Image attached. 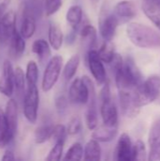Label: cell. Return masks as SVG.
I'll use <instances>...</instances> for the list:
<instances>
[{"instance_id":"cell-27","label":"cell","mask_w":160,"mask_h":161,"mask_svg":"<svg viewBox=\"0 0 160 161\" xmlns=\"http://www.w3.org/2000/svg\"><path fill=\"white\" fill-rule=\"evenodd\" d=\"M54 125H41L36 128L34 133V139L36 143L41 144L46 142L52 138Z\"/></svg>"},{"instance_id":"cell-39","label":"cell","mask_w":160,"mask_h":161,"mask_svg":"<svg viewBox=\"0 0 160 161\" xmlns=\"http://www.w3.org/2000/svg\"><path fill=\"white\" fill-rule=\"evenodd\" d=\"M15 159V157H14V154L10 151V150H7L4 154V156L2 157V160L4 161H10L14 160Z\"/></svg>"},{"instance_id":"cell-20","label":"cell","mask_w":160,"mask_h":161,"mask_svg":"<svg viewBox=\"0 0 160 161\" xmlns=\"http://www.w3.org/2000/svg\"><path fill=\"white\" fill-rule=\"evenodd\" d=\"M32 52L37 55L39 61L43 63L47 61L51 56L50 44L43 39L36 40L32 44Z\"/></svg>"},{"instance_id":"cell-35","label":"cell","mask_w":160,"mask_h":161,"mask_svg":"<svg viewBox=\"0 0 160 161\" xmlns=\"http://www.w3.org/2000/svg\"><path fill=\"white\" fill-rule=\"evenodd\" d=\"M67 129L63 125H54L53 128V133H52V138L55 142H59V141H65V138L67 136Z\"/></svg>"},{"instance_id":"cell-4","label":"cell","mask_w":160,"mask_h":161,"mask_svg":"<svg viewBox=\"0 0 160 161\" xmlns=\"http://www.w3.org/2000/svg\"><path fill=\"white\" fill-rule=\"evenodd\" d=\"M62 64L63 58L59 55H56L48 60L41 80V88L43 92H47L54 88L61 73Z\"/></svg>"},{"instance_id":"cell-31","label":"cell","mask_w":160,"mask_h":161,"mask_svg":"<svg viewBox=\"0 0 160 161\" xmlns=\"http://www.w3.org/2000/svg\"><path fill=\"white\" fill-rule=\"evenodd\" d=\"M147 159V150L145 143L139 140L133 144V160L144 161Z\"/></svg>"},{"instance_id":"cell-13","label":"cell","mask_w":160,"mask_h":161,"mask_svg":"<svg viewBox=\"0 0 160 161\" xmlns=\"http://www.w3.org/2000/svg\"><path fill=\"white\" fill-rule=\"evenodd\" d=\"M115 159L118 161H133V143L127 133H123L115 149Z\"/></svg>"},{"instance_id":"cell-37","label":"cell","mask_w":160,"mask_h":161,"mask_svg":"<svg viewBox=\"0 0 160 161\" xmlns=\"http://www.w3.org/2000/svg\"><path fill=\"white\" fill-rule=\"evenodd\" d=\"M68 101H69V99L66 96H64V95H59V96H58L56 98L55 106H56L57 110L59 113H63L66 110L67 106H68Z\"/></svg>"},{"instance_id":"cell-10","label":"cell","mask_w":160,"mask_h":161,"mask_svg":"<svg viewBox=\"0 0 160 161\" xmlns=\"http://www.w3.org/2000/svg\"><path fill=\"white\" fill-rule=\"evenodd\" d=\"M69 101L73 104L85 105L89 101V89L83 78L76 77L69 89Z\"/></svg>"},{"instance_id":"cell-38","label":"cell","mask_w":160,"mask_h":161,"mask_svg":"<svg viewBox=\"0 0 160 161\" xmlns=\"http://www.w3.org/2000/svg\"><path fill=\"white\" fill-rule=\"evenodd\" d=\"M9 3H10V0H3L0 3V19L2 18L3 14L7 11V8H8Z\"/></svg>"},{"instance_id":"cell-21","label":"cell","mask_w":160,"mask_h":161,"mask_svg":"<svg viewBox=\"0 0 160 161\" xmlns=\"http://www.w3.org/2000/svg\"><path fill=\"white\" fill-rule=\"evenodd\" d=\"M48 40L49 44L54 50H59L61 48L63 42V33L60 26L56 24L52 23L48 29Z\"/></svg>"},{"instance_id":"cell-23","label":"cell","mask_w":160,"mask_h":161,"mask_svg":"<svg viewBox=\"0 0 160 161\" xmlns=\"http://www.w3.org/2000/svg\"><path fill=\"white\" fill-rule=\"evenodd\" d=\"M83 19V9L78 5L70 7L66 12V20L72 25L73 29H75Z\"/></svg>"},{"instance_id":"cell-8","label":"cell","mask_w":160,"mask_h":161,"mask_svg":"<svg viewBox=\"0 0 160 161\" xmlns=\"http://www.w3.org/2000/svg\"><path fill=\"white\" fill-rule=\"evenodd\" d=\"M136 91L121 90L119 91V99L122 112L128 118L136 117L141 110V108L137 105L135 98Z\"/></svg>"},{"instance_id":"cell-1","label":"cell","mask_w":160,"mask_h":161,"mask_svg":"<svg viewBox=\"0 0 160 161\" xmlns=\"http://www.w3.org/2000/svg\"><path fill=\"white\" fill-rule=\"evenodd\" d=\"M126 35L130 42L137 47L144 49L160 47V33L144 24L137 22L128 24Z\"/></svg>"},{"instance_id":"cell-22","label":"cell","mask_w":160,"mask_h":161,"mask_svg":"<svg viewBox=\"0 0 160 161\" xmlns=\"http://www.w3.org/2000/svg\"><path fill=\"white\" fill-rule=\"evenodd\" d=\"M101 147L99 142L91 139L90 140L84 149V159L85 160H100L101 159Z\"/></svg>"},{"instance_id":"cell-24","label":"cell","mask_w":160,"mask_h":161,"mask_svg":"<svg viewBox=\"0 0 160 161\" xmlns=\"http://www.w3.org/2000/svg\"><path fill=\"white\" fill-rule=\"evenodd\" d=\"M13 136L10 134L4 111L0 108V148H4L7 146L12 140Z\"/></svg>"},{"instance_id":"cell-16","label":"cell","mask_w":160,"mask_h":161,"mask_svg":"<svg viewBox=\"0 0 160 161\" xmlns=\"http://www.w3.org/2000/svg\"><path fill=\"white\" fill-rule=\"evenodd\" d=\"M142 11L160 30V0H142Z\"/></svg>"},{"instance_id":"cell-19","label":"cell","mask_w":160,"mask_h":161,"mask_svg":"<svg viewBox=\"0 0 160 161\" xmlns=\"http://www.w3.org/2000/svg\"><path fill=\"white\" fill-rule=\"evenodd\" d=\"M91 138L99 142H111L118 133V126H108L103 125L100 127L93 129Z\"/></svg>"},{"instance_id":"cell-11","label":"cell","mask_w":160,"mask_h":161,"mask_svg":"<svg viewBox=\"0 0 160 161\" xmlns=\"http://www.w3.org/2000/svg\"><path fill=\"white\" fill-rule=\"evenodd\" d=\"M74 30L75 32H79L81 36V43L83 47L87 50V52L91 49H94L97 41V31L95 27L89 23L88 20L84 21L82 19L79 25Z\"/></svg>"},{"instance_id":"cell-7","label":"cell","mask_w":160,"mask_h":161,"mask_svg":"<svg viewBox=\"0 0 160 161\" xmlns=\"http://www.w3.org/2000/svg\"><path fill=\"white\" fill-rule=\"evenodd\" d=\"M86 59L90 71L96 83L98 85H103L105 82H107V72L104 66V62L101 60L98 55V51L96 49H91L88 51L86 55Z\"/></svg>"},{"instance_id":"cell-34","label":"cell","mask_w":160,"mask_h":161,"mask_svg":"<svg viewBox=\"0 0 160 161\" xmlns=\"http://www.w3.org/2000/svg\"><path fill=\"white\" fill-rule=\"evenodd\" d=\"M149 144H160V118L157 119L152 125L149 133Z\"/></svg>"},{"instance_id":"cell-40","label":"cell","mask_w":160,"mask_h":161,"mask_svg":"<svg viewBox=\"0 0 160 161\" xmlns=\"http://www.w3.org/2000/svg\"><path fill=\"white\" fill-rule=\"evenodd\" d=\"M91 1H92V2H94V3H96V2H97L98 0H91Z\"/></svg>"},{"instance_id":"cell-18","label":"cell","mask_w":160,"mask_h":161,"mask_svg":"<svg viewBox=\"0 0 160 161\" xmlns=\"http://www.w3.org/2000/svg\"><path fill=\"white\" fill-rule=\"evenodd\" d=\"M25 50V41L20 32L15 29L10 40H9V49L8 55L11 59H18L22 57Z\"/></svg>"},{"instance_id":"cell-3","label":"cell","mask_w":160,"mask_h":161,"mask_svg":"<svg viewBox=\"0 0 160 161\" xmlns=\"http://www.w3.org/2000/svg\"><path fill=\"white\" fill-rule=\"evenodd\" d=\"M100 113L103 120V124L108 126H118V110L115 103L112 100L110 88L108 82L103 84V88L99 94Z\"/></svg>"},{"instance_id":"cell-14","label":"cell","mask_w":160,"mask_h":161,"mask_svg":"<svg viewBox=\"0 0 160 161\" xmlns=\"http://www.w3.org/2000/svg\"><path fill=\"white\" fill-rule=\"evenodd\" d=\"M13 71L12 65L8 59L3 63V72L0 76V93L7 97H10L14 92L13 87Z\"/></svg>"},{"instance_id":"cell-2","label":"cell","mask_w":160,"mask_h":161,"mask_svg":"<svg viewBox=\"0 0 160 161\" xmlns=\"http://www.w3.org/2000/svg\"><path fill=\"white\" fill-rule=\"evenodd\" d=\"M160 95V76L151 75L143 80L135 92L137 105L141 108L155 102Z\"/></svg>"},{"instance_id":"cell-25","label":"cell","mask_w":160,"mask_h":161,"mask_svg":"<svg viewBox=\"0 0 160 161\" xmlns=\"http://www.w3.org/2000/svg\"><path fill=\"white\" fill-rule=\"evenodd\" d=\"M80 63L79 55H74L70 58V59L66 62L63 69V76L67 81H70L75 75L77 68Z\"/></svg>"},{"instance_id":"cell-12","label":"cell","mask_w":160,"mask_h":161,"mask_svg":"<svg viewBox=\"0 0 160 161\" xmlns=\"http://www.w3.org/2000/svg\"><path fill=\"white\" fill-rule=\"evenodd\" d=\"M36 30V15L34 11L26 5L24 6L22 11V21L20 26V34L24 39H30Z\"/></svg>"},{"instance_id":"cell-26","label":"cell","mask_w":160,"mask_h":161,"mask_svg":"<svg viewBox=\"0 0 160 161\" xmlns=\"http://www.w3.org/2000/svg\"><path fill=\"white\" fill-rule=\"evenodd\" d=\"M25 86V76L21 67L17 66L13 71V87L18 96L24 95Z\"/></svg>"},{"instance_id":"cell-36","label":"cell","mask_w":160,"mask_h":161,"mask_svg":"<svg viewBox=\"0 0 160 161\" xmlns=\"http://www.w3.org/2000/svg\"><path fill=\"white\" fill-rule=\"evenodd\" d=\"M81 128H82V121L79 117L75 116L70 121L67 128V133L72 136L76 135L80 132Z\"/></svg>"},{"instance_id":"cell-15","label":"cell","mask_w":160,"mask_h":161,"mask_svg":"<svg viewBox=\"0 0 160 161\" xmlns=\"http://www.w3.org/2000/svg\"><path fill=\"white\" fill-rule=\"evenodd\" d=\"M138 13L137 7L134 2L129 0H123L116 4L114 8V14L117 16L120 23H126L136 17Z\"/></svg>"},{"instance_id":"cell-30","label":"cell","mask_w":160,"mask_h":161,"mask_svg":"<svg viewBox=\"0 0 160 161\" xmlns=\"http://www.w3.org/2000/svg\"><path fill=\"white\" fill-rule=\"evenodd\" d=\"M83 155H84V149L82 145L79 142H75L69 148L63 159L64 160H81L83 158Z\"/></svg>"},{"instance_id":"cell-5","label":"cell","mask_w":160,"mask_h":161,"mask_svg":"<svg viewBox=\"0 0 160 161\" xmlns=\"http://www.w3.org/2000/svg\"><path fill=\"white\" fill-rule=\"evenodd\" d=\"M39 101L40 96L37 86H27L26 92L24 96V115L30 124L37 122Z\"/></svg>"},{"instance_id":"cell-32","label":"cell","mask_w":160,"mask_h":161,"mask_svg":"<svg viewBox=\"0 0 160 161\" xmlns=\"http://www.w3.org/2000/svg\"><path fill=\"white\" fill-rule=\"evenodd\" d=\"M63 145H64V142L63 141H59V142H56L54 147L51 149V151L49 152L46 160L47 161H58L61 159L62 154H63Z\"/></svg>"},{"instance_id":"cell-33","label":"cell","mask_w":160,"mask_h":161,"mask_svg":"<svg viewBox=\"0 0 160 161\" xmlns=\"http://www.w3.org/2000/svg\"><path fill=\"white\" fill-rule=\"evenodd\" d=\"M62 6V0H44L43 8L46 16L55 14Z\"/></svg>"},{"instance_id":"cell-17","label":"cell","mask_w":160,"mask_h":161,"mask_svg":"<svg viewBox=\"0 0 160 161\" xmlns=\"http://www.w3.org/2000/svg\"><path fill=\"white\" fill-rule=\"evenodd\" d=\"M4 114L9 132L13 137H15L18 127V110H17V104L15 100L9 99L7 102Z\"/></svg>"},{"instance_id":"cell-9","label":"cell","mask_w":160,"mask_h":161,"mask_svg":"<svg viewBox=\"0 0 160 161\" xmlns=\"http://www.w3.org/2000/svg\"><path fill=\"white\" fill-rule=\"evenodd\" d=\"M16 29V13L14 10H7L0 19V44L6 45Z\"/></svg>"},{"instance_id":"cell-6","label":"cell","mask_w":160,"mask_h":161,"mask_svg":"<svg viewBox=\"0 0 160 161\" xmlns=\"http://www.w3.org/2000/svg\"><path fill=\"white\" fill-rule=\"evenodd\" d=\"M120 22L114 12L102 9L99 17V31L104 41L111 42L116 34Z\"/></svg>"},{"instance_id":"cell-28","label":"cell","mask_w":160,"mask_h":161,"mask_svg":"<svg viewBox=\"0 0 160 161\" xmlns=\"http://www.w3.org/2000/svg\"><path fill=\"white\" fill-rule=\"evenodd\" d=\"M97 51H98V55H99L101 60L107 64H109L111 62V60L113 59V57L116 53L111 42H108V41H105L104 43L102 44V46L100 47V49Z\"/></svg>"},{"instance_id":"cell-29","label":"cell","mask_w":160,"mask_h":161,"mask_svg":"<svg viewBox=\"0 0 160 161\" xmlns=\"http://www.w3.org/2000/svg\"><path fill=\"white\" fill-rule=\"evenodd\" d=\"M25 80L27 86H34L37 85L38 77H39V68L35 61L30 60L26 65V72H25Z\"/></svg>"}]
</instances>
